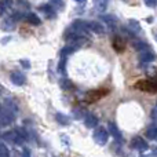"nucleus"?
I'll return each instance as SVG.
<instances>
[{"mask_svg": "<svg viewBox=\"0 0 157 157\" xmlns=\"http://www.w3.org/2000/svg\"><path fill=\"white\" fill-rule=\"evenodd\" d=\"M3 138L7 139V141L13 142L14 145H22L24 144V138L17 132V130H13V131H7V132L3 134Z\"/></svg>", "mask_w": 157, "mask_h": 157, "instance_id": "nucleus-6", "label": "nucleus"}, {"mask_svg": "<svg viewBox=\"0 0 157 157\" xmlns=\"http://www.w3.org/2000/svg\"><path fill=\"white\" fill-rule=\"evenodd\" d=\"M15 130H17V132H18L19 135L22 136V138H24V141H26V139H28V134H26V131H25L22 127H15Z\"/></svg>", "mask_w": 157, "mask_h": 157, "instance_id": "nucleus-26", "label": "nucleus"}, {"mask_svg": "<svg viewBox=\"0 0 157 157\" xmlns=\"http://www.w3.org/2000/svg\"><path fill=\"white\" fill-rule=\"evenodd\" d=\"M3 11H4V6H3L2 3H0V17L3 15Z\"/></svg>", "mask_w": 157, "mask_h": 157, "instance_id": "nucleus-31", "label": "nucleus"}, {"mask_svg": "<svg viewBox=\"0 0 157 157\" xmlns=\"http://www.w3.org/2000/svg\"><path fill=\"white\" fill-rule=\"evenodd\" d=\"M134 46H135L136 51H144V50L149 48V46L146 43H144V41H136V43H134Z\"/></svg>", "mask_w": 157, "mask_h": 157, "instance_id": "nucleus-24", "label": "nucleus"}, {"mask_svg": "<svg viewBox=\"0 0 157 157\" xmlns=\"http://www.w3.org/2000/svg\"><path fill=\"white\" fill-rule=\"evenodd\" d=\"M75 2H77V3H80L81 4V3H86V0H75Z\"/></svg>", "mask_w": 157, "mask_h": 157, "instance_id": "nucleus-33", "label": "nucleus"}, {"mask_svg": "<svg viewBox=\"0 0 157 157\" xmlns=\"http://www.w3.org/2000/svg\"><path fill=\"white\" fill-rule=\"evenodd\" d=\"M55 119H57V121L59 123V124H62V125H68L69 124V117L65 116L63 113H57L55 114Z\"/></svg>", "mask_w": 157, "mask_h": 157, "instance_id": "nucleus-21", "label": "nucleus"}, {"mask_svg": "<svg viewBox=\"0 0 157 157\" xmlns=\"http://www.w3.org/2000/svg\"><path fill=\"white\" fill-rule=\"evenodd\" d=\"M61 87H62L63 90H72V88H73V83H72L71 80H66V78H63V80L61 81Z\"/></svg>", "mask_w": 157, "mask_h": 157, "instance_id": "nucleus-25", "label": "nucleus"}, {"mask_svg": "<svg viewBox=\"0 0 157 157\" xmlns=\"http://www.w3.org/2000/svg\"><path fill=\"white\" fill-rule=\"evenodd\" d=\"M58 73H61L62 76L66 75V58H62L58 63Z\"/></svg>", "mask_w": 157, "mask_h": 157, "instance_id": "nucleus-23", "label": "nucleus"}, {"mask_svg": "<svg viewBox=\"0 0 157 157\" xmlns=\"http://www.w3.org/2000/svg\"><path fill=\"white\" fill-rule=\"evenodd\" d=\"M14 120V113L10 110H7L6 108H0V124L8 125L11 124Z\"/></svg>", "mask_w": 157, "mask_h": 157, "instance_id": "nucleus-8", "label": "nucleus"}, {"mask_svg": "<svg viewBox=\"0 0 157 157\" xmlns=\"http://www.w3.org/2000/svg\"><path fill=\"white\" fill-rule=\"evenodd\" d=\"M21 65L24 66V68H26V69H29V68H30V63H29V61H25V59H22V61H21Z\"/></svg>", "mask_w": 157, "mask_h": 157, "instance_id": "nucleus-28", "label": "nucleus"}, {"mask_svg": "<svg viewBox=\"0 0 157 157\" xmlns=\"http://www.w3.org/2000/svg\"><path fill=\"white\" fill-rule=\"evenodd\" d=\"M40 11L47 17V18H54L55 17V10L51 4H44L40 7Z\"/></svg>", "mask_w": 157, "mask_h": 157, "instance_id": "nucleus-13", "label": "nucleus"}, {"mask_svg": "<svg viewBox=\"0 0 157 157\" xmlns=\"http://www.w3.org/2000/svg\"><path fill=\"white\" fill-rule=\"evenodd\" d=\"M131 147L139 150V152H146V150L149 149V145H147V142L145 141L144 138L135 136V138H132V141H131Z\"/></svg>", "mask_w": 157, "mask_h": 157, "instance_id": "nucleus-7", "label": "nucleus"}, {"mask_svg": "<svg viewBox=\"0 0 157 157\" xmlns=\"http://www.w3.org/2000/svg\"><path fill=\"white\" fill-rule=\"evenodd\" d=\"M144 2H145V4H146L147 7H156L157 0H144Z\"/></svg>", "mask_w": 157, "mask_h": 157, "instance_id": "nucleus-27", "label": "nucleus"}, {"mask_svg": "<svg viewBox=\"0 0 157 157\" xmlns=\"http://www.w3.org/2000/svg\"><path fill=\"white\" fill-rule=\"evenodd\" d=\"M94 4L99 13H103L106 10V6H108V0H94Z\"/></svg>", "mask_w": 157, "mask_h": 157, "instance_id": "nucleus-20", "label": "nucleus"}, {"mask_svg": "<svg viewBox=\"0 0 157 157\" xmlns=\"http://www.w3.org/2000/svg\"><path fill=\"white\" fill-rule=\"evenodd\" d=\"M10 80L15 86H24L25 81H26V77H25V75L22 72H13L10 76Z\"/></svg>", "mask_w": 157, "mask_h": 157, "instance_id": "nucleus-9", "label": "nucleus"}, {"mask_svg": "<svg viewBox=\"0 0 157 157\" xmlns=\"http://www.w3.org/2000/svg\"><path fill=\"white\" fill-rule=\"evenodd\" d=\"M22 156L24 157H30V150L29 149H24L22 150Z\"/></svg>", "mask_w": 157, "mask_h": 157, "instance_id": "nucleus-30", "label": "nucleus"}, {"mask_svg": "<svg viewBox=\"0 0 157 157\" xmlns=\"http://www.w3.org/2000/svg\"><path fill=\"white\" fill-rule=\"evenodd\" d=\"M109 131L108 132H110L112 135L114 136V139H117L119 142H121V139H123V135H121V132L119 131V128H117V125L116 124H113V123H109Z\"/></svg>", "mask_w": 157, "mask_h": 157, "instance_id": "nucleus-12", "label": "nucleus"}, {"mask_svg": "<svg viewBox=\"0 0 157 157\" xmlns=\"http://www.w3.org/2000/svg\"><path fill=\"white\" fill-rule=\"evenodd\" d=\"M135 87L145 92H156L157 91V84L155 80H141L136 83Z\"/></svg>", "mask_w": 157, "mask_h": 157, "instance_id": "nucleus-2", "label": "nucleus"}, {"mask_svg": "<svg viewBox=\"0 0 157 157\" xmlns=\"http://www.w3.org/2000/svg\"><path fill=\"white\" fill-rule=\"evenodd\" d=\"M128 29H131L134 33H139L141 32V25H139V22L135 21V19H130V21H128Z\"/></svg>", "mask_w": 157, "mask_h": 157, "instance_id": "nucleus-19", "label": "nucleus"}, {"mask_svg": "<svg viewBox=\"0 0 157 157\" xmlns=\"http://www.w3.org/2000/svg\"><path fill=\"white\" fill-rule=\"evenodd\" d=\"M75 47H72V46H66V47H63L62 50H61V57L62 58H66L68 55H71V54H73L75 52Z\"/></svg>", "mask_w": 157, "mask_h": 157, "instance_id": "nucleus-22", "label": "nucleus"}, {"mask_svg": "<svg viewBox=\"0 0 157 157\" xmlns=\"http://www.w3.org/2000/svg\"><path fill=\"white\" fill-rule=\"evenodd\" d=\"M51 3L55 6H61V7L63 6V0H51Z\"/></svg>", "mask_w": 157, "mask_h": 157, "instance_id": "nucleus-29", "label": "nucleus"}, {"mask_svg": "<svg viewBox=\"0 0 157 157\" xmlns=\"http://www.w3.org/2000/svg\"><path fill=\"white\" fill-rule=\"evenodd\" d=\"M112 46H113V48L117 52H123L125 50V40L123 37H120V36H114L113 41H112Z\"/></svg>", "mask_w": 157, "mask_h": 157, "instance_id": "nucleus-10", "label": "nucleus"}, {"mask_svg": "<svg viewBox=\"0 0 157 157\" xmlns=\"http://www.w3.org/2000/svg\"><path fill=\"white\" fill-rule=\"evenodd\" d=\"M146 138L150 139V141H156L157 138V128H156V124H152L147 127L146 130Z\"/></svg>", "mask_w": 157, "mask_h": 157, "instance_id": "nucleus-17", "label": "nucleus"}, {"mask_svg": "<svg viewBox=\"0 0 157 157\" xmlns=\"http://www.w3.org/2000/svg\"><path fill=\"white\" fill-rule=\"evenodd\" d=\"M25 19H26V22H29L30 25H35V26H37V25H40V18H39L36 14H33V13H28L24 17Z\"/></svg>", "mask_w": 157, "mask_h": 157, "instance_id": "nucleus-16", "label": "nucleus"}, {"mask_svg": "<svg viewBox=\"0 0 157 157\" xmlns=\"http://www.w3.org/2000/svg\"><path fill=\"white\" fill-rule=\"evenodd\" d=\"M108 139H109V132L106 128L103 127H97L94 131V141L95 144L101 145V146H103V145L108 144Z\"/></svg>", "mask_w": 157, "mask_h": 157, "instance_id": "nucleus-1", "label": "nucleus"}, {"mask_svg": "<svg viewBox=\"0 0 157 157\" xmlns=\"http://www.w3.org/2000/svg\"><path fill=\"white\" fill-rule=\"evenodd\" d=\"M101 19L103 21V24H106L110 29H113L114 26H116V18L112 15H102L101 17Z\"/></svg>", "mask_w": 157, "mask_h": 157, "instance_id": "nucleus-18", "label": "nucleus"}, {"mask_svg": "<svg viewBox=\"0 0 157 157\" xmlns=\"http://www.w3.org/2000/svg\"><path fill=\"white\" fill-rule=\"evenodd\" d=\"M155 59V54L150 51L149 48L147 50H144V51H139V65L142 68L145 66H149V63Z\"/></svg>", "mask_w": 157, "mask_h": 157, "instance_id": "nucleus-4", "label": "nucleus"}, {"mask_svg": "<svg viewBox=\"0 0 157 157\" xmlns=\"http://www.w3.org/2000/svg\"><path fill=\"white\" fill-rule=\"evenodd\" d=\"M87 28H88L90 32H94V33H97V35H101V33L105 32V28H103V25H101L99 22H95V21L87 22Z\"/></svg>", "mask_w": 157, "mask_h": 157, "instance_id": "nucleus-11", "label": "nucleus"}, {"mask_svg": "<svg viewBox=\"0 0 157 157\" xmlns=\"http://www.w3.org/2000/svg\"><path fill=\"white\" fill-rule=\"evenodd\" d=\"M152 119L153 120L156 119V109H153V110H152Z\"/></svg>", "mask_w": 157, "mask_h": 157, "instance_id": "nucleus-32", "label": "nucleus"}, {"mask_svg": "<svg viewBox=\"0 0 157 157\" xmlns=\"http://www.w3.org/2000/svg\"><path fill=\"white\" fill-rule=\"evenodd\" d=\"M108 90H94V91H88L86 94V101L88 103H92V102H97L99 101L102 97H105V94H108Z\"/></svg>", "mask_w": 157, "mask_h": 157, "instance_id": "nucleus-5", "label": "nucleus"}, {"mask_svg": "<svg viewBox=\"0 0 157 157\" xmlns=\"http://www.w3.org/2000/svg\"><path fill=\"white\" fill-rule=\"evenodd\" d=\"M71 29L73 30L75 33H77V35H80V36H84V37H87L88 33H90L88 28H87V22L80 21V19H77V21L73 22V25H72Z\"/></svg>", "mask_w": 157, "mask_h": 157, "instance_id": "nucleus-3", "label": "nucleus"}, {"mask_svg": "<svg viewBox=\"0 0 157 157\" xmlns=\"http://www.w3.org/2000/svg\"><path fill=\"white\" fill-rule=\"evenodd\" d=\"M84 123L88 128H95L98 125V117H95L94 114H87L84 117Z\"/></svg>", "mask_w": 157, "mask_h": 157, "instance_id": "nucleus-14", "label": "nucleus"}, {"mask_svg": "<svg viewBox=\"0 0 157 157\" xmlns=\"http://www.w3.org/2000/svg\"><path fill=\"white\" fill-rule=\"evenodd\" d=\"M2 28H3V30H7V32L14 30V28H15V21H14L11 17L4 18V21L2 22Z\"/></svg>", "mask_w": 157, "mask_h": 157, "instance_id": "nucleus-15", "label": "nucleus"}]
</instances>
